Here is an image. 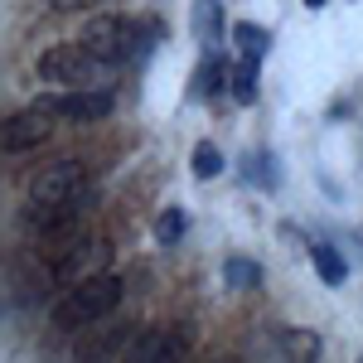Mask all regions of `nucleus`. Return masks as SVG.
<instances>
[{
	"instance_id": "1",
	"label": "nucleus",
	"mask_w": 363,
	"mask_h": 363,
	"mask_svg": "<svg viewBox=\"0 0 363 363\" xmlns=\"http://www.w3.org/2000/svg\"><path fill=\"white\" fill-rule=\"evenodd\" d=\"M121 291H126V286H121V277H112V272L68 286V296H63L58 310H54V325L58 330H83L92 320H107L116 310V301H121Z\"/></svg>"
},
{
	"instance_id": "2",
	"label": "nucleus",
	"mask_w": 363,
	"mask_h": 363,
	"mask_svg": "<svg viewBox=\"0 0 363 363\" xmlns=\"http://www.w3.org/2000/svg\"><path fill=\"white\" fill-rule=\"evenodd\" d=\"M107 68L112 63H102L83 39L78 44H54V49L39 54V78L49 87H87V83H97Z\"/></svg>"
},
{
	"instance_id": "3",
	"label": "nucleus",
	"mask_w": 363,
	"mask_h": 363,
	"mask_svg": "<svg viewBox=\"0 0 363 363\" xmlns=\"http://www.w3.org/2000/svg\"><path fill=\"white\" fill-rule=\"evenodd\" d=\"M78 39H83L102 63H112V68L140 54V29L131 25V20H121V15H92Z\"/></svg>"
},
{
	"instance_id": "4",
	"label": "nucleus",
	"mask_w": 363,
	"mask_h": 363,
	"mask_svg": "<svg viewBox=\"0 0 363 363\" xmlns=\"http://www.w3.org/2000/svg\"><path fill=\"white\" fill-rule=\"evenodd\" d=\"M83 194H92L83 160H54L29 179V203H73Z\"/></svg>"
},
{
	"instance_id": "5",
	"label": "nucleus",
	"mask_w": 363,
	"mask_h": 363,
	"mask_svg": "<svg viewBox=\"0 0 363 363\" xmlns=\"http://www.w3.org/2000/svg\"><path fill=\"white\" fill-rule=\"evenodd\" d=\"M107 257H112V247L102 242V238H68L63 242V252H58L54 262V281H63V286H78V281L87 277H102L107 272Z\"/></svg>"
},
{
	"instance_id": "6",
	"label": "nucleus",
	"mask_w": 363,
	"mask_h": 363,
	"mask_svg": "<svg viewBox=\"0 0 363 363\" xmlns=\"http://www.w3.org/2000/svg\"><path fill=\"white\" fill-rule=\"evenodd\" d=\"M34 107H44L49 116H63V121H97V116L112 112V97L97 92V87H68V92H49V97H39Z\"/></svg>"
},
{
	"instance_id": "7",
	"label": "nucleus",
	"mask_w": 363,
	"mask_h": 363,
	"mask_svg": "<svg viewBox=\"0 0 363 363\" xmlns=\"http://www.w3.org/2000/svg\"><path fill=\"white\" fill-rule=\"evenodd\" d=\"M58 116H49L44 107H29L20 116H5V150L15 155V150H34V145H44L49 131H54Z\"/></svg>"
},
{
	"instance_id": "8",
	"label": "nucleus",
	"mask_w": 363,
	"mask_h": 363,
	"mask_svg": "<svg viewBox=\"0 0 363 363\" xmlns=\"http://www.w3.org/2000/svg\"><path fill=\"white\" fill-rule=\"evenodd\" d=\"M228 83H233V73L223 68V58L203 54V63H199V73H194V83H189V97H194V102H208V97H218Z\"/></svg>"
},
{
	"instance_id": "9",
	"label": "nucleus",
	"mask_w": 363,
	"mask_h": 363,
	"mask_svg": "<svg viewBox=\"0 0 363 363\" xmlns=\"http://www.w3.org/2000/svg\"><path fill=\"white\" fill-rule=\"evenodd\" d=\"M189 25H194V39L208 49L218 39V29H223V5L218 0H194V20Z\"/></svg>"
},
{
	"instance_id": "10",
	"label": "nucleus",
	"mask_w": 363,
	"mask_h": 363,
	"mask_svg": "<svg viewBox=\"0 0 363 363\" xmlns=\"http://www.w3.org/2000/svg\"><path fill=\"white\" fill-rule=\"evenodd\" d=\"M233 49H238V54L242 58H257V63H262V58H267V49H272V34H267V29L262 25H233Z\"/></svg>"
},
{
	"instance_id": "11",
	"label": "nucleus",
	"mask_w": 363,
	"mask_h": 363,
	"mask_svg": "<svg viewBox=\"0 0 363 363\" xmlns=\"http://www.w3.org/2000/svg\"><path fill=\"white\" fill-rule=\"evenodd\" d=\"M242 174H247V184H262V189H277L281 184V169H277V155H267V150H257L247 160H242Z\"/></svg>"
},
{
	"instance_id": "12",
	"label": "nucleus",
	"mask_w": 363,
	"mask_h": 363,
	"mask_svg": "<svg viewBox=\"0 0 363 363\" xmlns=\"http://www.w3.org/2000/svg\"><path fill=\"white\" fill-rule=\"evenodd\" d=\"M257 83H262V78H257V58H242V63L233 68V83H228L233 102H242V107L257 102Z\"/></svg>"
},
{
	"instance_id": "13",
	"label": "nucleus",
	"mask_w": 363,
	"mask_h": 363,
	"mask_svg": "<svg viewBox=\"0 0 363 363\" xmlns=\"http://www.w3.org/2000/svg\"><path fill=\"white\" fill-rule=\"evenodd\" d=\"M310 257H315V272H320V277L330 281V286H339V281L349 277V262H344V257H339V252L330 247V242H320V247H310Z\"/></svg>"
},
{
	"instance_id": "14",
	"label": "nucleus",
	"mask_w": 363,
	"mask_h": 363,
	"mask_svg": "<svg viewBox=\"0 0 363 363\" xmlns=\"http://www.w3.org/2000/svg\"><path fill=\"white\" fill-rule=\"evenodd\" d=\"M223 281L233 286V291H247V286L262 281V267L247 262V257H228V262H223Z\"/></svg>"
},
{
	"instance_id": "15",
	"label": "nucleus",
	"mask_w": 363,
	"mask_h": 363,
	"mask_svg": "<svg viewBox=\"0 0 363 363\" xmlns=\"http://www.w3.org/2000/svg\"><path fill=\"white\" fill-rule=\"evenodd\" d=\"M223 174V150L213 140H199L194 145V179H218Z\"/></svg>"
},
{
	"instance_id": "16",
	"label": "nucleus",
	"mask_w": 363,
	"mask_h": 363,
	"mask_svg": "<svg viewBox=\"0 0 363 363\" xmlns=\"http://www.w3.org/2000/svg\"><path fill=\"white\" fill-rule=\"evenodd\" d=\"M184 228H189V218H184L179 208H165V213L155 218V242H160V247H174V242L184 238Z\"/></svg>"
},
{
	"instance_id": "17",
	"label": "nucleus",
	"mask_w": 363,
	"mask_h": 363,
	"mask_svg": "<svg viewBox=\"0 0 363 363\" xmlns=\"http://www.w3.org/2000/svg\"><path fill=\"white\" fill-rule=\"evenodd\" d=\"M286 349H296V354H306V359H315V335H286Z\"/></svg>"
},
{
	"instance_id": "18",
	"label": "nucleus",
	"mask_w": 363,
	"mask_h": 363,
	"mask_svg": "<svg viewBox=\"0 0 363 363\" xmlns=\"http://www.w3.org/2000/svg\"><path fill=\"white\" fill-rule=\"evenodd\" d=\"M58 10H83V5H92V0H54Z\"/></svg>"
},
{
	"instance_id": "19",
	"label": "nucleus",
	"mask_w": 363,
	"mask_h": 363,
	"mask_svg": "<svg viewBox=\"0 0 363 363\" xmlns=\"http://www.w3.org/2000/svg\"><path fill=\"white\" fill-rule=\"evenodd\" d=\"M306 5H325V0H306Z\"/></svg>"
}]
</instances>
